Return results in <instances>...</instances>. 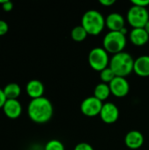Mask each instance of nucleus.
I'll return each instance as SVG.
<instances>
[{
    "label": "nucleus",
    "mask_w": 149,
    "mask_h": 150,
    "mask_svg": "<svg viewBox=\"0 0 149 150\" xmlns=\"http://www.w3.org/2000/svg\"><path fill=\"white\" fill-rule=\"evenodd\" d=\"M7 99H17L21 94V88L16 83H10L3 89Z\"/></svg>",
    "instance_id": "nucleus-17"
},
{
    "label": "nucleus",
    "mask_w": 149,
    "mask_h": 150,
    "mask_svg": "<svg viewBox=\"0 0 149 150\" xmlns=\"http://www.w3.org/2000/svg\"><path fill=\"white\" fill-rule=\"evenodd\" d=\"M81 25L88 34L97 36L102 33L105 26V18L103 14L97 10H89L82 17Z\"/></svg>",
    "instance_id": "nucleus-3"
},
{
    "label": "nucleus",
    "mask_w": 149,
    "mask_h": 150,
    "mask_svg": "<svg viewBox=\"0 0 149 150\" xmlns=\"http://www.w3.org/2000/svg\"><path fill=\"white\" fill-rule=\"evenodd\" d=\"M44 150H65V147L61 141L53 139L47 142Z\"/></svg>",
    "instance_id": "nucleus-20"
},
{
    "label": "nucleus",
    "mask_w": 149,
    "mask_h": 150,
    "mask_svg": "<svg viewBox=\"0 0 149 150\" xmlns=\"http://www.w3.org/2000/svg\"><path fill=\"white\" fill-rule=\"evenodd\" d=\"M129 40L132 44L141 47L148 42L149 35L144 28H133L129 33Z\"/></svg>",
    "instance_id": "nucleus-13"
},
{
    "label": "nucleus",
    "mask_w": 149,
    "mask_h": 150,
    "mask_svg": "<svg viewBox=\"0 0 149 150\" xmlns=\"http://www.w3.org/2000/svg\"><path fill=\"white\" fill-rule=\"evenodd\" d=\"M144 143L143 134L137 130L130 131L125 137V144L130 149H139Z\"/></svg>",
    "instance_id": "nucleus-12"
},
{
    "label": "nucleus",
    "mask_w": 149,
    "mask_h": 150,
    "mask_svg": "<svg viewBox=\"0 0 149 150\" xmlns=\"http://www.w3.org/2000/svg\"><path fill=\"white\" fill-rule=\"evenodd\" d=\"M88 35L89 34L87 33L85 29L81 25L75 26L71 31V38L73 39V40H75L76 42H81V41L84 40Z\"/></svg>",
    "instance_id": "nucleus-18"
},
{
    "label": "nucleus",
    "mask_w": 149,
    "mask_h": 150,
    "mask_svg": "<svg viewBox=\"0 0 149 150\" xmlns=\"http://www.w3.org/2000/svg\"><path fill=\"white\" fill-rule=\"evenodd\" d=\"M133 71L141 77L149 76V55H141L134 60Z\"/></svg>",
    "instance_id": "nucleus-15"
},
{
    "label": "nucleus",
    "mask_w": 149,
    "mask_h": 150,
    "mask_svg": "<svg viewBox=\"0 0 149 150\" xmlns=\"http://www.w3.org/2000/svg\"><path fill=\"white\" fill-rule=\"evenodd\" d=\"M27 113L32 121L38 124H44L52 119L54 107L48 98L41 97L30 101L27 107Z\"/></svg>",
    "instance_id": "nucleus-1"
},
{
    "label": "nucleus",
    "mask_w": 149,
    "mask_h": 150,
    "mask_svg": "<svg viewBox=\"0 0 149 150\" xmlns=\"http://www.w3.org/2000/svg\"><path fill=\"white\" fill-rule=\"evenodd\" d=\"M124 17L118 12H112L105 18V26L112 32H120L125 26Z\"/></svg>",
    "instance_id": "nucleus-10"
},
{
    "label": "nucleus",
    "mask_w": 149,
    "mask_h": 150,
    "mask_svg": "<svg viewBox=\"0 0 149 150\" xmlns=\"http://www.w3.org/2000/svg\"><path fill=\"white\" fill-rule=\"evenodd\" d=\"M144 29L147 31V33H148V35H149V20L148 21V23L146 24V25L144 26Z\"/></svg>",
    "instance_id": "nucleus-28"
},
{
    "label": "nucleus",
    "mask_w": 149,
    "mask_h": 150,
    "mask_svg": "<svg viewBox=\"0 0 149 150\" xmlns=\"http://www.w3.org/2000/svg\"><path fill=\"white\" fill-rule=\"evenodd\" d=\"M120 33L126 36V33H127V29H126V27H124L123 29H121V30H120Z\"/></svg>",
    "instance_id": "nucleus-27"
},
{
    "label": "nucleus",
    "mask_w": 149,
    "mask_h": 150,
    "mask_svg": "<svg viewBox=\"0 0 149 150\" xmlns=\"http://www.w3.org/2000/svg\"><path fill=\"white\" fill-rule=\"evenodd\" d=\"M44 91H45L44 84L40 81L36 79H32L29 81L25 86V91L32 99L43 97Z\"/></svg>",
    "instance_id": "nucleus-14"
},
{
    "label": "nucleus",
    "mask_w": 149,
    "mask_h": 150,
    "mask_svg": "<svg viewBox=\"0 0 149 150\" xmlns=\"http://www.w3.org/2000/svg\"><path fill=\"white\" fill-rule=\"evenodd\" d=\"M126 46V36L120 32H112L106 33L103 40V47L112 54L124 51Z\"/></svg>",
    "instance_id": "nucleus-4"
},
{
    "label": "nucleus",
    "mask_w": 149,
    "mask_h": 150,
    "mask_svg": "<svg viewBox=\"0 0 149 150\" xmlns=\"http://www.w3.org/2000/svg\"><path fill=\"white\" fill-rule=\"evenodd\" d=\"M6 101H7V98L4 95V92L3 89H0V108L4 107Z\"/></svg>",
    "instance_id": "nucleus-25"
},
{
    "label": "nucleus",
    "mask_w": 149,
    "mask_h": 150,
    "mask_svg": "<svg viewBox=\"0 0 149 150\" xmlns=\"http://www.w3.org/2000/svg\"><path fill=\"white\" fill-rule=\"evenodd\" d=\"M74 150H94V149H93L92 146L90 145L89 143L81 142V143H78V144L75 147Z\"/></svg>",
    "instance_id": "nucleus-22"
},
{
    "label": "nucleus",
    "mask_w": 149,
    "mask_h": 150,
    "mask_svg": "<svg viewBox=\"0 0 149 150\" xmlns=\"http://www.w3.org/2000/svg\"><path fill=\"white\" fill-rule=\"evenodd\" d=\"M109 67L116 76L126 77L133 71L134 59L130 54L123 51L112 55L110 59Z\"/></svg>",
    "instance_id": "nucleus-2"
},
{
    "label": "nucleus",
    "mask_w": 149,
    "mask_h": 150,
    "mask_svg": "<svg viewBox=\"0 0 149 150\" xmlns=\"http://www.w3.org/2000/svg\"><path fill=\"white\" fill-rule=\"evenodd\" d=\"M0 4H2V9L4 11H10L13 8V4L9 0H0Z\"/></svg>",
    "instance_id": "nucleus-21"
},
{
    "label": "nucleus",
    "mask_w": 149,
    "mask_h": 150,
    "mask_svg": "<svg viewBox=\"0 0 149 150\" xmlns=\"http://www.w3.org/2000/svg\"><path fill=\"white\" fill-rule=\"evenodd\" d=\"M115 74L113 73V71L112 70V69L110 67H107L106 69H103L100 72V78L102 80V83H107L109 84L114 78H115Z\"/></svg>",
    "instance_id": "nucleus-19"
},
{
    "label": "nucleus",
    "mask_w": 149,
    "mask_h": 150,
    "mask_svg": "<svg viewBox=\"0 0 149 150\" xmlns=\"http://www.w3.org/2000/svg\"><path fill=\"white\" fill-rule=\"evenodd\" d=\"M99 116L103 122L106 124H112L118 120L119 117V111L115 104L106 102L103 105Z\"/></svg>",
    "instance_id": "nucleus-9"
},
{
    "label": "nucleus",
    "mask_w": 149,
    "mask_h": 150,
    "mask_svg": "<svg viewBox=\"0 0 149 150\" xmlns=\"http://www.w3.org/2000/svg\"><path fill=\"white\" fill-rule=\"evenodd\" d=\"M99 4L104 6H112L115 4V0H99Z\"/></svg>",
    "instance_id": "nucleus-26"
},
{
    "label": "nucleus",
    "mask_w": 149,
    "mask_h": 150,
    "mask_svg": "<svg viewBox=\"0 0 149 150\" xmlns=\"http://www.w3.org/2000/svg\"><path fill=\"white\" fill-rule=\"evenodd\" d=\"M104 103L94 96L86 98L81 104L80 109L83 115L87 117H96L100 114Z\"/></svg>",
    "instance_id": "nucleus-7"
},
{
    "label": "nucleus",
    "mask_w": 149,
    "mask_h": 150,
    "mask_svg": "<svg viewBox=\"0 0 149 150\" xmlns=\"http://www.w3.org/2000/svg\"><path fill=\"white\" fill-rule=\"evenodd\" d=\"M88 62L91 69H93L96 71L101 72L103 69L109 67V53L104 47H94L89 53Z\"/></svg>",
    "instance_id": "nucleus-5"
},
{
    "label": "nucleus",
    "mask_w": 149,
    "mask_h": 150,
    "mask_svg": "<svg viewBox=\"0 0 149 150\" xmlns=\"http://www.w3.org/2000/svg\"><path fill=\"white\" fill-rule=\"evenodd\" d=\"M111 94L112 93L109 84L105 83H99L98 84H97V86L94 89V97L102 102L106 100Z\"/></svg>",
    "instance_id": "nucleus-16"
},
{
    "label": "nucleus",
    "mask_w": 149,
    "mask_h": 150,
    "mask_svg": "<svg viewBox=\"0 0 149 150\" xmlns=\"http://www.w3.org/2000/svg\"><path fill=\"white\" fill-rule=\"evenodd\" d=\"M126 18L133 28H144L149 20V11L147 8L132 5L127 11Z\"/></svg>",
    "instance_id": "nucleus-6"
},
{
    "label": "nucleus",
    "mask_w": 149,
    "mask_h": 150,
    "mask_svg": "<svg viewBox=\"0 0 149 150\" xmlns=\"http://www.w3.org/2000/svg\"><path fill=\"white\" fill-rule=\"evenodd\" d=\"M131 3L133 4V5L144 8H147L149 5V0H132Z\"/></svg>",
    "instance_id": "nucleus-24"
},
{
    "label": "nucleus",
    "mask_w": 149,
    "mask_h": 150,
    "mask_svg": "<svg viewBox=\"0 0 149 150\" xmlns=\"http://www.w3.org/2000/svg\"><path fill=\"white\" fill-rule=\"evenodd\" d=\"M8 30H9V25L6 23V21L0 19V36L6 34Z\"/></svg>",
    "instance_id": "nucleus-23"
},
{
    "label": "nucleus",
    "mask_w": 149,
    "mask_h": 150,
    "mask_svg": "<svg viewBox=\"0 0 149 150\" xmlns=\"http://www.w3.org/2000/svg\"><path fill=\"white\" fill-rule=\"evenodd\" d=\"M3 111L7 118L15 120L21 115L22 105L18 99H7L3 107Z\"/></svg>",
    "instance_id": "nucleus-11"
},
{
    "label": "nucleus",
    "mask_w": 149,
    "mask_h": 150,
    "mask_svg": "<svg viewBox=\"0 0 149 150\" xmlns=\"http://www.w3.org/2000/svg\"><path fill=\"white\" fill-rule=\"evenodd\" d=\"M111 93L117 98L126 97L130 91V85L126 77L115 76V78L109 83Z\"/></svg>",
    "instance_id": "nucleus-8"
}]
</instances>
